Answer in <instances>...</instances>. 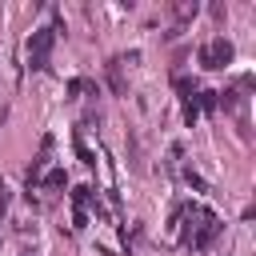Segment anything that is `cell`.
<instances>
[{
	"label": "cell",
	"mask_w": 256,
	"mask_h": 256,
	"mask_svg": "<svg viewBox=\"0 0 256 256\" xmlns=\"http://www.w3.org/2000/svg\"><path fill=\"white\" fill-rule=\"evenodd\" d=\"M216 96H220V92H200V100H192V104H196V112H200V108H208V112H212V108H216Z\"/></svg>",
	"instance_id": "4"
},
{
	"label": "cell",
	"mask_w": 256,
	"mask_h": 256,
	"mask_svg": "<svg viewBox=\"0 0 256 256\" xmlns=\"http://www.w3.org/2000/svg\"><path fill=\"white\" fill-rule=\"evenodd\" d=\"M200 64H204V68H224V64H232V44H228L224 36H216L212 44L200 48Z\"/></svg>",
	"instance_id": "2"
},
{
	"label": "cell",
	"mask_w": 256,
	"mask_h": 256,
	"mask_svg": "<svg viewBox=\"0 0 256 256\" xmlns=\"http://www.w3.org/2000/svg\"><path fill=\"white\" fill-rule=\"evenodd\" d=\"M44 184H48V188H60V184H64V172H60V168H56V172H48V180H44Z\"/></svg>",
	"instance_id": "5"
},
{
	"label": "cell",
	"mask_w": 256,
	"mask_h": 256,
	"mask_svg": "<svg viewBox=\"0 0 256 256\" xmlns=\"http://www.w3.org/2000/svg\"><path fill=\"white\" fill-rule=\"evenodd\" d=\"M52 44H56V28H36L32 40H28V64L32 68H48Z\"/></svg>",
	"instance_id": "1"
},
{
	"label": "cell",
	"mask_w": 256,
	"mask_h": 256,
	"mask_svg": "<svg viewBox=\"0 0 256 256\" xmlns=\"http://www.w3.org/2000/svg\"><path fill=\"white\" fill-rule=\"evenodd\" d=\"M108 84H112V92H116V96H124V92H128V84H124V76H120V60H108Z\"/></svg>",
	"instance_id": "3"
}]
</instances>
